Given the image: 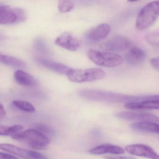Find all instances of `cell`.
<instances>
[{"instance_id": "cell-1", "label": "cell", "mask_w": 159, "mask_h": 159, "mask_svg": "<svg viewBox=\"0 0 159 159\" xmlns=\"http://www.w3.org/2000/svg\"><path fill=\"white\" fill-rule=\"evenodd\" d=\"M13 140L24 143L36 150H45L49 143V140L46 136L34 129L26 130L13 134Z\"/></svg>"}, {"instance_id": "cell-2", "label": "cell", "mask_w": 159, "mask_h": 159, "mask_svg": "<svg viewBox=\"0 0 159 159\" xmlns=\"http://www.w3.org/2000/svg\"><path fill=\"white\" fill-rule=\"evenodd\" d=\"M159 16V1L147 4L137 15L135 27L139 30H144L150 27Z\"/></svg>"}, {"instance_id": "cell-3", "label": "cell", "mask_w": 159, "mask_h": 159, "mask_svg": "<svg viewBox=\"0 0 159 159\" xmlns=\"http://www.w3.org/2000/svg\"><path fill=\"white\" fill-rule=\"evenodd\" d=\"M88 56L95 64L104 67H117L122 64L124 60L122 57L117 53L95 49H90Z\"/></svg>"}, {"instance_id": "cell-4", "label": "cell", "mask_w": 159, "mask_h": 159, "mask_svg": "<svg viewBox=\"0 0 159 159\" xmlns=\"http://www.w3.org/2000/svg\"><path fill=\"white\" fill-rule=\"evenodd\" d=\"M80 96L88 100L104 101L116 103L129 102V95L95 89H86L79 91Z\"/></svg>"}, {"instance_id": "cell-5", "label": "cell", "mask_w": 159, "mask_h": 159, "mask_svg": "<svg viewBox=\"0 0 159 159\" xmlns=\"http://www.w3.org/2000/svg\"><path fill=\"white\" fill-rule=\"evenodd\" d=\"M70 81L74 83L93 82L104 78L106 73L100 68L72 69L67 74Z\"/></svg>"}, {"instance_id": "cell-6", "label": "cell", "mask_w": 159, "mask_h": 159, "mask_svg": "<svg viewBox=\"0 0 159 159\" xmlns=\"http://www.w3.org/2000/svg\"><path fill=\"white\" fill-rule=\"evenodd\" d=\"M26 18V13L23 9L13 8L7 5L0 6V24H12L23 21Z\"/></svg>"}, {"instance_id": "cell-7", "label": "cell", "mask_w": 159, "mask_h": 159, "mask_svg": "<svg viewBox=\"0 0 159 159\" xmlns=\"http://www.w3.org/2000/svg\"><path fill=\"white\" fill-rule=\"evenodd\" d=\"M131 42L128 38L122 35H115L100 45V47L109 52H120L128 49Z\"/></svg>"}, {"instance_id": "cell-8", "label": "cell", "mask_w": 159, "mask_h": 159, "mask_svg": "<svg viewBox=\"0 0 159 159\" xmlns=\"http://www.w3.org/2000/svg\"><path fill=\"white\" fill-rule=\"evenodd\" d=\"M116 116L122 119L140 122H159V117L148 113L121 111L116 114Z\"/></svg>"}, {"instance_id": "cell-9", "label": "cell", "mask_w": 159, "mask_h": 159, "mask_svg": "<svg viewBox=\"0 0 159 159\" xmlns=\"http://www.w3.org/2000/svg\"><path fill=\"white\" fill-rule=\"evenodd\" d=\"M57 45L70 51H77L80 47V42L72 34L65 32L58 36L55 41Z\"/></svg>"}, {"instance_id": "cell-10", "label": "cell", "mask_w": 159, "mask_h": 159, "mask_svg": "<svg viewBox=\"0 0 159 159\" xmlns=\"http://www.w3.org/2000/svg\"><path fill=\"white\" fill-rule=\"evenodd\" d=\"M126 151L131 155L151 159H159V155L148 146L143 144H134L127 146Z\"/></svg>"}, {"instance_id": "cell-11", "label": "cell", "mask_w": 159, "mask_h": 159, "mask_svg": "<svg viewBox=\"0 0 159 159\" xmlns=\"http://www.w3.org/2000/svg\"><path fill=\"white\" fill-rule=\"evenodd\" d=\"M110 25L104 23L92 29L87 34V38L91 43H96L105 38L111 32Z\"/></svg>"}, {"instance_id": "cell-12", "label": "cell", "mask_w": 159, "mask_h": 159, "mask_svg": "<svg viewBox=\"0 0 159 159\" xmlns=\"http://www.w3.org/2000/svg\"><path fill=\"white\" fill-rule=\"evenodd\" d=\"M36 60L42 66L60 74L67 75L69 72L72 69L65 64L52 61L43 58H37Z\"/></svg>"}, {"instance_id": "cell-13", "label": "cell", "mask_w": 159, "mask_h": 159, "mask_svg": "<svg viewBox=\"0 0 159 159\" xmlns=\"http://www.w3.org/2000/svg\"><path fill=\"white\" fill-rule=\"evenodd\" d=\"M146 58L144 51L138 48H131L125 55L126 63L131 66H137L142 63Z\"/></svg>"}, {"instance_id": "cell-14", "label": "cell", "mask_w": 159, "mask_h": 159, "mask_svg": "<svg viewBox=\"0 0 159 159\" xmlns=\"http://www.w3.org/2000/svg\"><path fill=\"white\" fill-rule=\"evenodd\" d=\"M89 153L93 155H103L105 154L121 155L125 153V150L122 147L118 146L111 144H104L91 149L89 150Z\"/></svg>"}, {"instance_id": "cell-15", "label": "cell", "mask_w": 159, "mask_h": 159, "mask_svg": "<svg viewBox=\"0 0 159 159\" xmlns=\"http://www.w3.org/2000/svg\"><path fill=\"white\" fill-rule=\"evenodd\" d=\"M0 149L17 156L21 158L33 159V151H29L10 144H0Z\"/></svg>"}, {"instance_id": "cell-16", "label": "cell", "mask_w": 159, "mask_h": 159, "mask_svg": "<svg viewBox=\"0 0 159 159\" xmlns=\"http://www.w3.org/2000/svg\"><path fill=\"white\" fill-rule=\"evenodd\" d=\"M125 108L129 110H159V100H147L125 104Z\"/></svg>"}, {"instance_id": "cell-17", "label": "cell", "mask_w": 159, "mask_h": 159, "mask_svg": "<svg viewBox=\"0 0 159 159\" xmlns=\"http://www.w3.org/2000/svg\"><path fill=\"white\" fill-rule=\"evenodd\" d=\"M14 77L16 83L21 86L31 87L35 86L36 84V80L31 75L22 70L16 71Z\"/></svg>"}, {"instance_id": "cell-18", "label": "cell", "mask_w": 159, "mask_h": 159, "mask_svg": "<svg viewBox=\"0 0 159 159\" xmlns=\"http://www.w3.org/2000/svg\"><path fill=\"white\" fill-rule=\"evenodd\" d=\"M133 129L159 134V125L152 122H137L131 126Z\"/></svg>"}, {"instance_id": "cell-19", "label": "cell", "mask_w": 159, "mask_h": 159, "mask_svg": "<svg viewBox=\"0 0 159 159\" xmlns=\"http://www.w3.org/2000/svg\"><path fill=\"white\" fill-rule=\"evenodd\" d=\"M0 63L16 68H24L26 67V63L23 61L8 55L0 53Z\"/></svg>"}, {"instance_id": "cell-20", "label": "cell", "mask_w": 159, "mask_h": 159, "mask_svg": "<svg viewBox=\"0 0 159 159\" xmlns=\"http://www.w3.org/2000/svg\"><path fill=\"white\" fill-rule=\"evenodd\" d=\"M23 127L20 125L7 126L0 125V135L9 136L20 132L23 129Z\"/></svg>"}, {"instance_id": "cell-21", "label": "cell", "mask_w": 159, "mask_h": 159, "mask_svg": "<svg viewBox=\"0 0 159 159\" xmlns=\"http://www.w3.org/2000/svg\"><path fill=\"white\" fill-rule=\"evenodd\" d=\"M14 106L18 108L20 110L29 113H34L35 112V109L34 105L29 102L24 101H14L13 102Z\"/></svg>"}, {"instance_id": "cell-22", "label": "cell", "mask_w": 159, "mask_h": 159, "mask_svg": "<svg viewBox=\"0 0 159 159\" xmlns=\"http://www.w3.org/2000/svg\"><path fill=\"white\" fill-rule=\"evenodd\" d=\"M74 7V4L70 0H61L58 3V9L61 13H65L71 11Z\"/></svg>"}, {"instance_id": "cell-23", "label": "cell", "mask_w": 159, "mask_h": 159, "mask_svg": "<svg viewBox=\"0 0 159 159\" xmlns=\"http://www.w3.org/2000/svg\"><path fill=\"white\" fill-rule=\"evenodd\" d=\"M34 129L42 133L44 135H53L54 133L53 129L46 125L42 124H37L34 125Z\"/></svg>"}, {"instance_id": "cell-24", "label": "cell", "mask_w": 159, "mask_h": 159, "mask_svg": "<svg viewBox=\"0 0 159 159\" xmlns=\"http://www.w3.org/2000/svg\"><path fill=\"white\" fill-rule=\"evenodd\" d=\"M150 63L154 69L159 71V57L151 59Z\"/></svg>"}, {"instance_id": "cell-25", "label": "cell", "mask_w": 159, "mask_h": 159, "mask_svg": "<svg viewBox=\"0 0 159 159\" xmlns=\"http://www.w3.org/2000/svg\"><path fill=\"white\" fill-rule=\"evenodd\" d=\"M105 159H136L130 157H122V156H106L104 157Z\"/></svg>"}, {"instance_id": "cell-26", "label": "cell", "mask_w": 159, "mask_h": 159, "mask_svg": "<svg viewBox=\"0 0 159 159\" xmlns=\"http://www.w3.org/2000/svg\"><path fill=\"white\" fill-rule=\"evenodd\" d=\"M0 159H20L12 155L0 152Z\"/></svg>"}, {"instance_id": "cell-27", "label": "cell", "mask_w": 159, "mask_h": 159, "mask_svg": "<svg viewBox=\"0 0 159 159\" xmlns=\"http://www.w3.org/2000/svg\"><path fill=\"white\" fill-rule=\"evenodd\" d=\"M6 116V111L3 105L0 102V119L4 118Z\"/></svg>"}]
</instances>
